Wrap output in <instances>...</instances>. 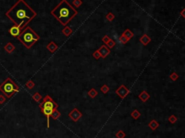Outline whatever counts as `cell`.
Returning a JSON list of instances; mask_svg holds the SVG:
<instances>
[{"mask_svg":"<svg viewBox=\"0 0 185 138\" xmlns=\"http://www.w3.org/2000/svg\"><path fill=\"white\" fill-rule=\"evenodd\" d=\"M5 15L13 21L15 25L18 26L22 31L36 17L37 13L26 3L25 0H18Z\"/></svg>","mask_w":185,"mask_h":138,"instance_id":"6da1fadb","label":"cell"},{"mask_svg":"<svg viewBox=\"0 0 185 138\" xmlns=\"http://www.w3.org/2000/svg\"><path fill=\"white\" fill-rule=\"evenodd\" d=\"M77 13V10L67 0H62L60 3L51 10V15L62 25L66 26L76 16Z\"/></svg>","mask_w":185,"mask_h":138,"instance_id":"7a4b0ae2","label":"cell"},{"mask_svg":"<svg viewBox=\"0 0 185 138\" xmlns=\"http://www.w3.org/2000/svg\"><path fill=\"white\" fill-rule=\"evenodd\" d=\"M18 38L27 49H29L40 39V36L31 27L28 26L20 33Z\"/></svg>","mask_w":185,"mask_h":138,"instance_id":"3957f363","label":"cell"},{"mask_svg":"<svg viewBox=\"0 0 185 138\" xmlns=\"http://www.w3.org/2000/svg\"><path fill=\"white\" fill-rule=\"evenodd\" d=\"M20 90L19 86L15 84L10 77H7L5 81L0 85V91L7 98H10L15 93H18Z\"/></svg>","mask_w":185,"mask_h":138,"instance_id":"277c9868","label":"cell"},{"mask_svg":"<svg viewBox=\"0 0 185 138\" xmlns=\"http://www.w3.org/2000/svg\"><path fill=\"white\" fill-rule=\"evenodd\" d=\"M58 107H59V105L51 98L49 95H46L43 101H42V103H41L39 104L40 108H51V109L54 110V109H57Z\"/></svg>","mask_w":185,"mask_h":138,"instance_id":"5b68a950","label":"cell"},{"mask_svg":"<svg viewBox=\"0 0 185 138\" xmlns=\"http://www.w3.org/2000/svg\"><path fill=\"white\" fill-rule=\"evenodd\" d=\"M68 116H69V117H70L73 121L77 122L79 119L83 116V113H81L77 108H73V109L71 111V112H70Z\"/></svg>","mask_w":185,"mask_h":138,"instance_id":"8992f818","label":"cell"},{"mask_svg":"<svg viewBox=\"0 0 185 138\" xmlns=\"http://www.w3.org/2000/svg\"><path fill=\"white\" fill-rule=\"evenodd\" d=\"M116 93L121 98H124L129 93V90L124 85H121L117 90H116Z\"/></svg>","mask_w":185,"mask_h":138,"instance_id":"52a82bcc","label":"cell"},{"mask_svg":"<svg viewBox=\"0 0 185 138\" xmlns=\"http://www.w3.org/2000/svg\"><path fill=\"white\" fill-rule=\"evenodd\" d=\"M98 50L100 54H101V57L103 58V59H105L111 53V50L109 49L106 46H105V45L101 46Z\"/></svg>","mask_w":185,"mask_h":138,"instance_id":"ba28073f","label":"cell"},{"mask_svg":"<svg viewBox=\"0 0 185 138\" xmlns=\"http://www.w3.org/2000/svg\"><path fill=\"white\" fill-rule=\"evenodd\" d=\"M9 33H10V35H12L13 36H18L20 33H21V30L18 26L14 25L13 26L10 30H9Z\"/></svg>","mask_w":185,"mask_h":138,"instance_id":"9c48e42d","label":"cell"},{"mask_svg":"<svg viewBox=\"0 0 185 138\" xmlns=\"http://www.w3.org/2000/svg\"><path fill=\"white\" fill-rule=\"evenodd\" d=\"M138 98H139L142 102H146V101L150 98V95L148 94V93H147V91L143 90L140 94L138 95Z\"/></svg>","mask_w":185,"mask_h":138,"instance_id":"30bf717a","label":"cell"},{"mask_svg":"<svg viewBox=\"0 0 185 138\" xmlns=\"http://www.w3.org/2000/svg\"><path fill=\"white\" fill-rule=\"evenodd\" d=\"M140 41L141 43L143 44L144 46H147V44L151 41V38H150L147 34H144V35H142V36L140 37Z\"/></svg>","mask_w":185,"mask_h":138,"instance_id":"8fae6325","label":"cell"},{"mask_svg":"<svg viewBox=\"0 0 185 138\" xmlns=\"http://www.w3.org/2000/svg\"><path fill=\"white\" fill-rule=\"evenodd\" d=\"M4 49H5V50L6 51L8 54H11L15 49V46L11 42H9L8 44H7L5 45V46L4 47Z\"/></svg>","mask_w":185,"mask_h":138,"instance_id":"7c38bea8","label":"cell"},{"mask_svg":"<svg viewBox=\"0 0 185 138\" xmlns=\"http://www.w3.org/2000/svg\"><path fill=\"white\" fill-rule=\"evenodd\" d=\"M46 48L51 53H54L58 49V46L54 41H51L49 44L47 45Z\"/></svg>","mask_w":185,"mask_h":138,"instance_id":"4fadbf2b","label":"cell"},{"mask_svg":"<svg viewBox=\"0 0 185 138\" xmlns=\"http://www.w3.org/2000/svg\"><path fill=\"white\" fill-rule=\"evenodd\" d=\"M159 123L156 121V120H155V119H153L149 124H148V126L152 129V130H155V129H157L158 127H159Z\"/></svg>","mask_w":185,"mask_h":138,"instance_id":"5bb4252c","label":"cell"},{"mask_svg":"<svg viewBox=\"0 0 185 138\" xmlns=\"http://www.w3.org/2000/svg\"><path fill=\"white\" fill-rule=\"evenodd\" d=\"M122 35H124L126 38H127L128 40H130L131 38L134 37V33L131 31L129 29H126V30L124 31V33H122Z\"/></svg>","mask_w":185,"mask_h":138,"instance_id":"9a60e30c","label":"cell"},{"mask_svg":"<svg viewBox=\"0 0 185 138\" xmlns=\"http://www.w3.org/2000/svg\"><path fill=\"white\" fill-rule=\"evenodd\" d=\"M62 33L64 34L65 36H69L70 35H71L72 33V29L70 28L69 26L66 25L65 28L62 30Z\"/></svg>","mask_w":185,"mask_h":138,"instance_id":"2e32d148","label":"cell"},{"mask_svg":"<svg viewBox=\"0 0 185 138\" xmlns=\"http://www.w3.org/2000/svg\"><path fill=\"white\" fill-rule=\"evenodd\" d=\"M61 116V113L58 111L57 109H54L53 111H52V113L51 114V116L52 117V119H54V120H57Z\"/></svg>","mask_w":185,"mask_h":138,"instance_id":"e0dca14e","label":"cell"},{"mask_svg":"<svg viewBox=\"0 0 185 138\" xmlns=\"http://www.w3.org/2000/svg\"><path fill=\"white\" fill-rule=\"evenodd\" d=\"M88 95H89L90 98H96V96H97V95H98V92L96 91V90L95 89V88H91L89 91H88Z\"/></svg>","mask_w":185,"mask_h":138,"instance_id":"ac0fdd59","label":"cell"},{"mask_svg":"<svg viewBox=\"0 0 185 138\" xmlns=\"http://www.w3.org/2000/svg\"><path fill=\"white\" fill-rule=\"evenodd\" d=\"M131 116L134 119H137L141 116V113L140 111H138L137 109L134 110L132 113H131Z\"/></svg>","mask_w":185,"mask_h":138,"instance_id":"d6986e66","label":"cell"},{"mask_svg":"<svg viewBox=\"0 0 185 138\" xmlns=\"http://www.w3.org/2000/svg\"><path fill=\"white\" fill-rule=\"evenodd\" d=\"M33 100H35V101L39 102L43 98H42V95L40 94L39 93H36L35 94L33 95Z\"/></svg>","mask_w":185,"mask_h":138,"instance_id":"ffe728a7","label":"cell"},{"mask_svg":"<svg viewBox=\"0 0 185 138\" xmlns=\"http://www.w3.org/2000/svg\"><path fill=\"white\" fill-rule=\"evenodd\" d=\"M106 44V46L109 48V49H112V48L114 47L115 45H116V43H115V41L114 40H112V39L110 38V40Z\"/></svg>","mask_w":185,"mask_h":138,"instance_id":"44dd1931","label":"cell"},{"mask_svg":"<svg viewBox=\"0 0 185 138\" xmlns=\"http://www.w3.org/2000/svg\"><path fill=\"white\" fill-rule=\"evenodd\" d=\"M177 117L176 116H174V115H171L169 117H168V121H170V123H171L172 124H175L176 121H177Z\"/></svg>","mask_w":185,"mask_h":138,"instance_id":"7402d4cb","label":"cell"},{"mask_svg":"<svg viewBox=\"0 0 185 138\" xmlns=\"http://www.w3.org/2000/svg\"><path fill=\"white\" fill-rule=\"evenodd\" d=\"M116 137L117 138H124L126 137V134L122 130H119L116 134Z\"/></svg>","mask_w":185,"mask_h":138,"instance_id":"603a6c76","label":"cell"},{"mask_svg":"<svg viewBox=\"0 0 185 138\" xmlns=\"http://www.w3.org/2000/svg\"><path fill=\"white\" fill-rule=\"evenodd\" d=\"M109 90V87L107 85H103L102 87L101 88V91L102 92L103 94H106Z\"/></svg>","mask_w":185,"mask_h":138,"instance_id":"cb8c5ba5","label":"cell"},{"mask_svg":"<svg viewBox=\"0 0 185 138\" xmlns=\"http://www.w3.org/2000/svg\"><path fill=\"white\" fill-rule=\"evenodd\" d=\"M179 77V76L178 75L177 73H176L175 72H172V73L171 74V75H170V79H171L172 81H176V80H178Z\"/></svg>","mask_w":185,"mask_h":138,"instance_id":"d4e9b609","label":"cell"},{"mask_svg":"<svg viewBox=\"0 0 185 138\" xmlns=\"http://www.w3.org/2000/svg\"><path fill=\"white\" fill-rule=\"evenodd\" d=\"M26 86L28 89H33L35 87V83L32 81V80H29L26 83Z\"/></svg>","mask_w":185,"mask_h":138,"instance_id":"484cf974","label":"cell"},{"mask_svg":"<svg viewBox=\"0 0 185 138\" xmlns=\"http://www.w3.org/2000/svg\"><path fill=\"white\" fill-rule=\"evenodd\" d=\"M82 4H83L82 0H73L72 2V5L75 7H80L82 5Z\"/></svg>","mask_w":185,"mask_h":138,"instance_id":"4316f807","label":"cell"},{"mask_svg":"<svg viewBox=\"0 0 185 138\" xmlns=\"http://www.w3.org/2000/svg\"><path fill=\"white\" fill-rule=\"evenodd\" d=\"M119 41L121 42V44H126L128 41H129V40H128L127 38H126L124 35H121V36L119 37Z\"/></svg>","mask_w":185,"mask_h":138,"instance_id":"83f0119b","label":"cell"},{"mask_svg":"<svg viewBox=\"0 0 185 138\" xmlns=\"http://www.w3.org/2000/svg\"><path fill=\"white\" fill-rule=\"evenodd\" d=\"M106 18L109 21H112V20H114V19L115 18V16L112 13H108L107 15L106 16Z\"/></svg>","mask_w":185,"mask_h":138,"instance_id":"f1b7e54d","label":"cell"},{"mask_svg":"<svg viewBox=\"0 0 185 138\" xmlns=\"http://www.w3.org/2000/svg\"><path fill=\"white\" fill-rule=\"evenodd\" d=\"M93 57L96 59H99L100 58H101V54H100V53H99V51H98V50H96L94 52H93Z\"/></svg>","mask_w":185,"mask_h":138,"instance_id":"f546056e","label":"cell"},{"mask_svg":"<svg viewBox=\"0 0 185 138\" xmlns=\"http://www.w3.org/2000/svg\"><path fill=\"white\" fill-rule=\"evenodd\" d=\"M6 100V98L4 95H0V104H2Z\"/></svg>","mask_w":185,"mask_h":138,"instance_id":"4dcf8cb0","label":"cell"},{"mask_svg":"<svg viewBox=\"0 0 185 138\" xmlns=\"http://www.w3.org/2000/svg\"><path fill=\"white\" fill-rule=\"evenodd\" d=\"M109 40H110V38H109V36H107V35H106L104 37H103L102 38V41L104 43V44H106L108 41H109Z\"/></svg>","mask_w":185,"mask_h":138,"instance_id":"1f68e13d","label":"cell"},{"mask_svg":"<svg viewBox=\"0 0 185 138\" xmlns=\"http://www.w3.org/2000/svg\"><path fill=\"white\" fill-rule=\"evenodd\" d=\"M184 13V10H182V12H181V15H182V17H183V18H184L185 17V15Z\"/></svg>","mask_w":185,"mask_h":138,"instance_id":"d6a6232c","label":"cell"}]
</instances>
